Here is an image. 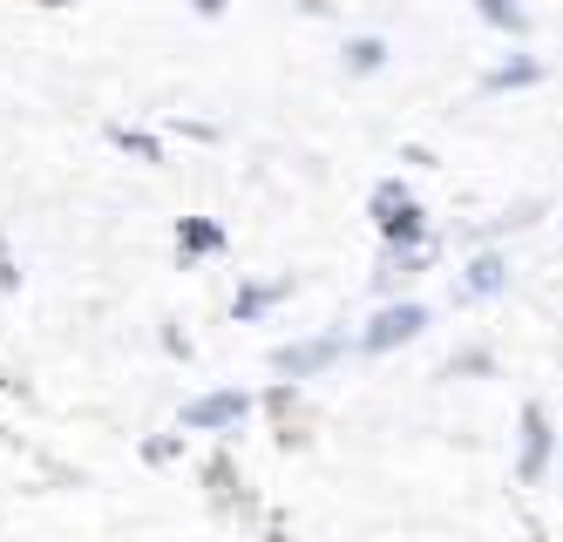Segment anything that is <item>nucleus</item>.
<instances>
[{
	"label": "nucleus",
	"instance_id": "1",
	"mask_svg": "<svg viewBox=\"0 0 563 542\" xmlns=\"http://www.w3.org/2000/svg\"><path fill=\"white\" fill-rule=\"evenodd\" d=\"M374 224H380V237H387V252H408V244H428V211L415 203V190L400 184V177H387V184H374Z\"/></svg>",
	"mask_w": 563,
	"mask_h": 542
},
{
	"label": "nucleus",
	"instance_id": "2",
	"mask_svg": "<svg viewBox=\"0 0 563 542\" xmlns=\"http://www.w3.org/2000/svg\"><path fill=\"white\" fill-rule=\"evenodd\" d=\"M421 325H428V306H415V299H387V306L367 319V332H360V353H394V346L421 340Z\"/></svg>",
	"mask_w": 563,
	"mask_h": 542
},
{
	"label": "nucleus",
	"instance_id": "3",
	"mask_svg": "<svg viewBox=\"0 0 563 542\" xmlns=\"http://www.w3.org/2000/svg\"><path fill=\"white\" fill-rule=\"evenodd\" d=\"M550 447H556L550 413L530 400V407H522V447H516V482H522V488H537V482L550 475Z\"/></svg>",
	"mask_w": 563,
	"mask_h": 542
},
{
	"label": "nucleus",
	"instance_id": "4",
	"mask_svg": "<svg viewBox=\"0 0 563 542\" xmlns=\"http://www.w3.org/2000/svg\"><path fill=\"white\" fill-rule=\"evenodd\" d=\"M252 413V394H238V387H218V394H197L190 407H184V428L190 434H224V428H238Z\"/></svg>",
	"mask_w": 563,
	"mask_h": 542
},
{
	"label": "nucleus",
	"instance_id": "5",
	"mask_svg": "<svg viewBox=\"0 0 563 542\" xmlns=\"http://www.w3.org/2000/svg\"><path fill=\"white\" fill-rule=\"evenodd\" d=\"M346 353V332H319V340H292V346H278L272 353V366L286 373V380H312L319 366H333Z\"/></svg>",
	"mask_w": 563,
	"mask_h": 542
},
{
	"label": "nucleus",
	"instance_id": "6",
	"mask_svg": "<svg viewBox=\"0 0 563 542\" xmlns=\"http://www.w3.org/2000/svg\"><path fill=\"white\" fill-rule=\"evenodd\" d=\"M428 265H434V237H428V244H408V252H387L380 272H374V291H400L408 278H421Z\"/></svg>",
	"mask_w": 563,
	"mask_h": 542
},
{
	"label": "nucleus",
	"instance_id": "7",
	"mask_svg": "<svg viewBox=\"0 0 563 542\" xmlns=\"http://www.w3.org/2000/svg\"><path fill=\"white\" fill-rule=\"evenodd\" d=\"M543 81V62L537 55H516V62H496L489 75H482V89L489 96H509V89H537Z\"/></svg>",
	"mask_w": 563,
	"mask_h": 542
},
{
	"label": "nucleus",
	"instance_id": "8",
	"mask_svg": "<svg viewBox=\"0 0 563 542\" xmlns=\"http://www.w3.org/2000/svg\"><path fill=\"white\" fill-rule=\"evenodd\" d=\"M177 252H184V265H190V258H218V252H224V231H218L211 218H184V224H177Z\"/></svg>",
	"mask_w": 563,
	"mask_h": 542
},
{
	"label": "nucleus",
	"instance_id": "9",
	"mask_svg": "<svg viewBox=\"0 0 563 542\" xmlns=\"http://www.w3.org/2000/svg\"><path fill=\"white\" fill-rule=\"evenodd\" d=\"M503 285H509V265H503L496 252H482V258H468V278H462V291H468V299H496Z\"/></svg>",
	"mask_w": 563,
	"mask_h": 542
},
{
	"label": "nucleus",
	"instance_id": "10",
	"mask_svg": "<svg viewBox=\"0 0 563 542\" xmlns=\"http://www.w3.org/2000/svg\"><path fill=\"white\" fill-rule=\"evenodd\" d=\"M286 291H292V278H272V285H245V291H238V306H231V312H238V319H265V312H272L278 299H286Z\"/></svg>",
	"mask_w": 563,
	"mask_h": 542
},
{
	"label": "nucleus",
	"instance_id": "11",
	"mask_svg": "<svg viewBox=\"0 0 563 542\" xmlns=\"http://www.w3.org/2000/svg\"><path fill=\"white\" fill-rule=\"evenodd\" d=\"M387 68V41L380 34H353L346 41V75H380Z\"/></svg>",
	"mask_w": 563,
	"mask_h": 542
},
{
	"label": "nucleus",
	"instance_id": "12",
	"mask_svg": "<svg viewBox=\"0 0 563 542\" xmlns=\"http://www.w3.org/2000/svg\"><path fill=\"white\" fill-rule=\"evenodd\" d=\"M475 14L503 34H530V8H522V0H475Z\"/></svg>",
	"mask_w": 563,
	"mask_h": 542
},
{
	"label": "nucleus",
	"instance_id": "13",
	"mask_svg": "<svg viewBox=\"0 0 563 542\" xmlns=\"http://www.w3.org/2000/svg\"><path fill=\"white\" fill-rule=\"evenodd\" d=\"M109 143H115V150H130V156H143V163H164V143L143 136V130H123V122L109 130Z\"/></svg>",
	"mask_w": 563,
	"mask_h": 542
},
{
	"label": "nucleus",
	"instance_id": "14",
	"mask_svg": "<svg viewBox=\"0 0 563 542\" xmlns=\"http://www.w3.org/2000/svg\"><path fill=\"white\" fill-rule=\"evenodd\" d=\"M455 373H496V353H489V346H462V353L449 360V380H455Z\"/></svg>",
	"mask_w": 563,
	"mask_h": 542
},
{
	"label": "nucleus",
	"instance_id": "15",
	"mask_svg": "<svg viewBox=\"0 0 563 542\" xmlns=\"http://www.w3.org/2000/svg\"><path fill=\"white\" fill-rule=\"evenodd\" d=\"M21 272H14V252H8V237H0V291H14Z\"/></svg>",
	"mask_w": 563,
	"mask_h": 542
},
{
	"label": "nucleus",
	"instance_id": "16",
	"mask_svg": "<svg viewBox=\"0 0 563 542\" xmlns=\"http://www.w3.org/2000/svg\"><path fill=\"white\" fill-rule=\"evenodd\" d=\"M143 454H150V462H177V434H164V441H150Z\"/></svg>",
	"mask_w": 563,
	"mask_h": 542
},
{
	"label": "nucleus",
	"instance_id": "17",
	"mask_svg": "<svg viewBox=\"0 0 563 542\" xmlns=\"http://www.w3.org/2000/svg\"><path fill=\"white\" fill-rule=\"evenodd\" d=\"M197 8H205V14H218V8H224V0H197Z\"/></svg>",
	"mask_w": 563,
	"mask_h": 542
}]
</instances>
